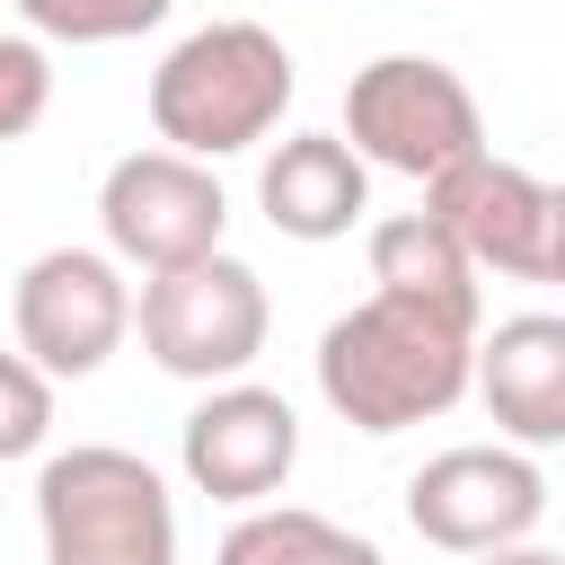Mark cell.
Listing matches in <instances>:
<instances>
[{
    "instance_id": "9a60e30c",
    "label": "cell",
    "mask_w": 565,
    "mask_h": 565,
    "mask_svg": "<svg viewBox=\"0 0 565 565\" xmlns=\"http://www.w3.org/2000/svg\"><path fill=\"white\" fill-rule=\"evenodd\" d=\"M177 0H18L26 35L44 44H124V35H150Z\"/></svg>"
},
{
    "instance_id": "2e32d148",
    "label": "cell",
    "mask_w": 565,
    "mask_h": 565,
    "mask_svg": "<svg viewBox=\"0 0 565 565\" xmlns=\"http://www.w3.org/2000/svg\"><path fill=\"white\" fill-rule=\"evenodd\" d=\"M53 115V53L44 35H0V141H26Z\"/></svg>"
},
{
    "instance_id": "3957f363",
    "label": "cell",
    "mask_w": 565,
    "mask_h": 565,
    "mask_svg": "<svg viewBox=\"0 0 565 565\" xmlns=\"http://www.w3.org/2000/svg\"><path fill=\"white\" fill-rule=\"evenodd\" d=\"M44 565H177V494L141 450L71 441L35 468Z\"/></svg>"
},
{
    "instance_id": "8fae6325",
    "label": "cell",
    "mask_w": 565,
    "mask_h": 565,
    "mask_svg": "<svg viewBox=\"0 0 565 565\" xmlns=\"http://www.w3.org/2000/svg\"><path fill=\"white\" fill-rule=\"evenodd\" d=\"M468 388L486 397L503 441L556 450L565 441V318H547V309L494 318V335H477V380Z\"/></svg>"
},
{
    "instance_id": "ba28073f",
    "label": "cell",
    "mask_w": 565,
    "mask_h": 565,
    "mask_svg": "<svg viewBox=\"0 0 565 565\" xmlns=\"http://www.w3.org/2000/svg\"><path fill=\"white\" fill-rule=\"evenodd\" d=\"M132 335V282L106 247H44L18 274V353L44 380H88Z\"/></svg>"
},
{
    "instance_id": "e0dca14e",
    "label": "cell",
    "mask_w": 565,
    "mask_h": 565,
    "mask_svg": "<svg viewBox=\"0 0 565 565\" xmlns=\"http://www.w3.org/2000/svg\"><path fill=\"white\" fill-rule=\"evenodd\" d=\"M53 441V380L26 353H0V459H35Z\"/></svg>"
},
{
    "instance_id": "8992f818",
    "label": "cell",
    "mask_w": 565,
    "mask_h": 565,
    "mask_svg": "<svg viewBox=\"0 0 565 565\" xmlns=\"http://www.w3.org/2000/svg\"><path fill=\"white\" fill-rule=\"evenodd\" d=\"M97 230H106V256L115 265H141V274H168L185 256H212L221 230H230V194L212 177V159H185V150H124L97 185Z\"/></svg>"
},
{
    "instance_id": "5b68a950",
    "label": "cell",
    "mask_w": 565,
    "mask_h": 565,
    "mask_svg": "<svg viewBox=\"0 0 565 565\" xmlns=\"http://www.w3.org/2000/svg\"><path fill=\"white\" fill-rule=\"evenodd\" d=\"M344 141L362 150V168L415 177L433 185L441 168H459L468 150H486V115L477 88L433 62V53H380L344 79Z\"/></svg>"
},
{
    "instance_id": "6da1fadb",
    "label": "cell",
    "mask_w": 565,
    "mask_h": 565,
    "mask_svg": "<svg viewBox=\"0 0 565 565\" xmlns=\"http://www.w3.org/2000/svg\"><path fill=\"white\" fill-rule=\"evenodd\" d=\"M477 380V309L371 291L318 335V397L353 433H406L468 397Z\"/></svg>"
},
{
    "instance_id": "ac0fdd59",
    "label": "cell",
    "mask_w": 565,
    "mask_h": 565,
    "mask_svg": "<svg viewBox=\"0 0 565 565\" xmlns=\"http://www.w3.org/2000/svg\"><path fill=\"white\" fill-rule=\"evenodd\" d=\"M539 282H565V185H547V265Z\"/></svg>"
},
{
    "instance_id": "9c48e42d",
    "label": "cell",
    "mask_w": 565,
    "mask_h": 565,
    "mask_svg": "<svg viewBox=\"0 0 565 565\" xmlns=\"http://www.w3.org/2000/svg\"><path fill=\"white\" fill-rule=\"evenodd\" d=\"M177 459H185V486L212 494V503H274L282 477L300 468V415L282 388H256V380H212V397L185 415L177 433Z\"/></svg>"
},
{
    "instance_id": "30bf717a",
    "label": "cell",
    "mask_w": 565,
    "mask_h": 565,
    "mask_svg": "<svg viewBox=\"0 0 565 565\" xmlns=\"http://www.w3.org/2000/svg\"><path fill=\"white\" fill-rule=\"evenodd\" d=\"M424 212L468 247L477 274H521V282H539V265H547V185H539L530 168H512V159H494V150H468L459 168H441V177L424 185Z\"/></svg>"
},
{
    "instance_id": "7c38bea8",
    "label": "cell",
    "mask_w": 565,
    "mask_h": 565,
    "mask_svg": "<svg viewBox=\"0 0 565 565\" xmlns=\"http://www.w3.org/2000/svg\"><path fill=\"white\" fill-rule=\"evenodd\" d=\"M256 203H265V221H274L282 238L327 247V238H344V230L371 212V168H362V150H353L344 132H291V141L265 150Z\"/></svg>"
},
{
    "instance_id": "4fadbf2b",
    "label": "cell",
    "mask_w": 565,
    "mask_h": 565,
    "mask_svg": "<svg viewBox=\"0 0 565 565\" xmlns=\"http://www.w3.org/2000/svg\"><path fill=\"white\" fill-rule=\"evenodd\" d=\"M371 291H415V300L477 309V265L433 212H388V221H371Z\"/></svg>"
},
{
    "instance_id": "7a4b0ae2",
    "label": "cell",
    "mask_w": 565,
    "mask_h": 565,
    "mask_svg": "<svg viewBox=\"0 0 565 565\" xmlns=\"http://www.w3.org/2000/svg\"><path fill=\"white\" fill-rule=\"evenodd\" d=\"M291 106V44L256 18H212L177 35L150 71V132L185 159H230L274 141Z\"/></svg>"
},
{
    "instance_id": "52a82bcc",
    "label": "cell",
    "mask_w": 565,
    "mask_h": 565,
    "mask_svg": "<svg viewBox=\"0 0 565 565\" xmlns=\"http://www.w3.org/2000/svg\"><path fill=\"white\" fill-rule=\"evenodd\" d=\"M406 521L441 556H486L547 521V477L521 441H459L406 477Z\"/></svg>"
},
{
    "instance_id": "d6986e66",
    "label": "cell",
    "mask_w": 565,
    "mask_h": 565,
    "mask_svg": "<svg viewBox=\"0 0 565 565\" xmlns=\"http://www.w3.org/2000/svg\"><path fill=\"white\" fill-rule=\"evenodd\" d=\"M477 565H565L556 547H530V539H512V547H486Z\"/></svg>"
},
{
    "instance_id": "277c9868",
    "label": "cell",
    "mask_w": 565,
    "mask_h": 565,
    "mask_svg": "<svg viewBox=\"0 0 565 565\" xmlns=\"http://www.w3.org/2000/svg\"><path fill=\"white\" fill-rule=\"evenodd\" d=\"M132 327H141V353L168 371V380H247V362L265 353V327H274V300H265V274L230 247L212 256H185L168 274L141 282L132 300Z\"/></svg>"
},
{
    "instance_id": "5bb4252c",
    "label": "cell",
    "mask_w": 565,
    "mask_h": 565,
    "mask_svg": "<svg viewBox=\"0 0 565 565\" xmlns=\"http://www.w3.org/2000/svg\"><path fill=\"white\" fill-rule=\"evenodd\" d=\"M212 565H388L362 530L327 521V512H300V503H247V521L221 539Z\"/></svg>"
}]
</instances>
